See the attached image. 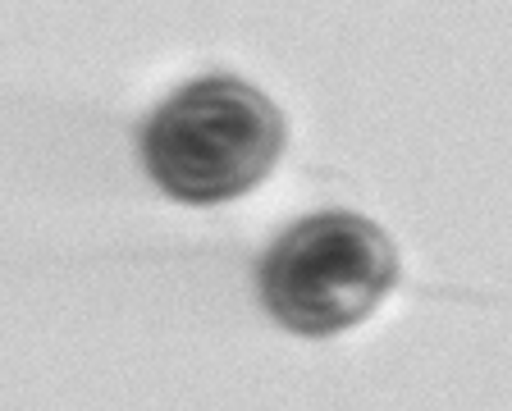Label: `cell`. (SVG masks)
Instances as JSON below:
<instances>
[{
  "instance_id": "cell-1",
  "label": "cell",
  "mask_w": 512,
  "mask_h": 411,
  "mask_svg": "<svg viewBox=\"0 0 512 411\" xmlns=\"http://www.w3.org/2000/svg\"><path fill=\"white\" fill-rule=\"evenodd\" d=\"M284 115L238 74L192 78L142 124V165L183 206H220L275 169Z\"/></svg>"
},
{
  "instance_id": "cell-2",
  "label": "cell",
  "mask_w": 512,
  "mask_h": 411,
  "mask_svg": "<svg viewBox=\"0 0 512 411\" xmlns=\"http://www.w3.org/2000/svg\"><path fill=\"white\" fill-rule=\"evenodd\" d=\"M398 279L389 233L366 215H307L270 243L256 270L266 311L302 338H330L362 325Z\"/></svg>"
}]
</instances>
